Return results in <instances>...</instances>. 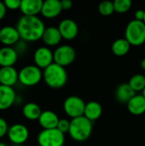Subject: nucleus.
<instances>
[{"label":"nucleus","mask_w":145,"mask_h":146,"mask_svg":"<svg viewBox=\"0 0 145 146\" xmlns=\"http://www.w3.org/2000/svg\"><path fill=\"white\" fill-rule=\"evenodd\" d=\"M6 12H7V9L3 4V2L0 1V21L3 19V17L6 15Z\"/></svg>","instance_id":"obj_34"},{"label":"nucleus","mask_w":145,"mask_h":146,"mask_svg":"<svg viewBox=\"0 0 145 146\" xmlns=\"http://www.w3.org/2000/svg\"><path fill=\"white\" fill-rule=\"evenodd\" d=\"M59 120L60 118L56 112L52 110H44L42 111L38 121L43 130H46L56 128Z\"/></svg>","instance_id":"obj_17"},{"label":"nucleus","mask_w":145,"mask_h":146,"mask_svg":"<svg viewBox=\"0 0 145 146\" xmlns=\"http://www.w3.org/2000/svg\"><path fill=\"white\" fill-rule=\"evenodd\" d=\"M0 146H8L4 142H0Z\"/></svg>","instance_id":"obj_37"},{"label":"nucleus","mask_w":145,"mask_h":146,"mask_svg":"<svg viewBox=\"0 0 145 146\" xmlns=\"http://www.w3.org/2000/svg\"><path fill=\"white\" fill-rule=\"evenodd\" d=\"M18 82V71L14 67L0 68V85L13 87Z\"/></svg>","instance_id":"obj_19"},{"label":"nucleus","mask_w":145,"mask_h":146,"mask_svg":"<svg viewBox=\"0 0 145 146\" xmlns=\"http://www.w3.org/2000/svg\"><path fill=\"white\" fill-rule=\"evenodd\" d=\"M7 136L12 145H22L29 138V130L25 125L16 123L9 127Z\"/></svg>","instance_id":"obj_9"},{"label":"nucleus","mask_w":145,"mask_h":146,"mask_svg":"<svg viewBox=\"0 0 145 146\" xmlns=\"http://www.w3.org/2000/svg\"><path fill=\"white\" fill-rule=\"evenodd\" d=\"M9 127L7 121L3 118L0 117V139L4 138L7 135Z\"/></svg>","instance_id":"obj_31"},{"label":"nucleus","mask_w":145,"mask_h":146,"mask_svg":"<svg viewBox=\"0 0 145 146\" xmlns=\"http://www.w3.org/2000/svg\"><path fill=\"white\" fill-rule=\"evenodd\" d=\"M131 48V44L127 42L126 38H118L112 44V51L117 56H126Z\"/></svg>","instance_id":"obj_24"},{"label":"nucleus","mask_w":145,"mask_h":146,"mask_svg":"<svg viewBox=\"0 0 145 146\" xmlns=\"http://www.w3.org/2000/svg\"><path fill=\"white\" fill-rule=\"evenodd\" d=\"M12 146H21V145H12Z\"/></svg>","instance_id":"obj_39"},{"label":"nucleus","mask_w":145,"mask_h":146,"mask_svg":"<svg viewBox=\"0 0 145 146\" xmlns=\"http://www.w3.org/2000/svg\"><path fill=\"white\" fill-rule=\"evenodd\" d=\"M16 102V93L13 87L0 85V110H9Z\"/></svg>","instance_id":"obj_14"},{"label":"nucleus","mask_w":145,"mask_h":146,"mask_svg":"<svg viewBox=\"0 0 145 146\" xmlns=\"http://www.w3.org/2000/svg\"><path fill=\"white\" fill-rule=\"evenodd\" d=\"M142 96H143V97L145 98V87H144V89L142 91Z\"/></svg>","instance_id":"obj_36"},{"label":"nucleus","mask_w":145,"mask_h":146,"mask_svg":"<svg viewBox=\"0 0 145 146\" xmlns=\"http://www.w3.org/2000/svg\"><path fill=\"white\" fill-rule=\"evenodd\" d=\"M58 31L65 40H73L79 34V26L75 21L70 18H66L61 21L58 27Z\"/></svg>","instance_id":"obj_11"},{"label":"nucleus","mask_w":145,"mask_h":146,"mask_svg":"<svg viewBox=\"0 0 145 146\" xmlns=\"http://www.w3.org/2000/svg\"><path fill=\"white\" fill-rule=\"evenodd\" d=\"M144 77H145V75H144Z\"/></svg>","instance_id":"obj_42"},{"label":"nucleus","mask_w":145,"mask_h":146,"mask_svg":"<svg viewBox=\"0 0 145 146\" xmlns=\"http://www.w3.org/2000/svg\"><path fill=\"white\" fill-rule=\"evenodd\" d=\"M93 131V124L84 116L72 119L68 134L70 138L76 142H85L90 139Z\"/></svg>","instance_id":"obj_3"},{"label":"nucleus","mask_w":145,"mask_h":146,"mask_svg":"<svg viewBox=\"0 0 145 146\" xmlns=\"http://www.w3.org/2000/svg\"><path fill=\"white\" fill-rule=\"evenodd\" d=\"M42 110L39 105L33 102L26 103L22 107V115L28 121H38Z\"/></svg>","instance_id":"obj_22"},{"label":"nucleus","mask_w":145,"mask_h":146,"mask_svg":"<svg viewBox=\"0 0 145 146\" xmlns=\"http://www.w3.org/2000/svg\"><path fill=\"white\" fill-rule=\"evenodd\" d=\"M43 80V71L35 65H26L18 72V82L26 87L38 85Z\"/></svg>","instance_id":"obj_5"},{"label":"nucleus","mask_w":145,"mask_h":146,"mask_svg":"<svg viewBox=\"0 0 145 146\" xmlns=\"http://www.w3.org/2000/svg\"><path fill=\"white\" fill-rule=\"evenodd\" d=\"M140 65H141L142 68L145 70V58L144 59H143V60L141 61V63H140Z\"/></svg>","instance_id":"obj_35"},{"label":"nucleus","mask_w":145,"mask_h":146,"mask_svg":"<svg viewBox=\"0 0 145 146\" xmlns=\"http://www.w3.org/2000/svg\"><path fill=\"white\" fill-rule=\"evenodd\" d=\"M0 29H1V27H0Z\"/></svg>","instance_id":"obj_41"},{"label":"nucleus","mask_w":145,"mask_h":146,"mask_svg":"<svg viewBox=\"0 0 145 146\" xmlns=\"http://www.w3.org/2000/svg\"><path fill=\"white\" fill-rule=\"evenodd\" d=\"M15 28L21 40L32 43L41 39L45 26L38 16L21 15L17 21Z\"/></svg>","instance_id":"obj_1"},{"label":"nucleus","mask_w":145,"mask_h":146,"mask_svg":"<svg viewBox=\"0 0 145 146\" xmlns=\"http://www.w3.org/2000/svg\"><path fill=\"white\" fill-rule=\"evenodd\" d=\"M125 38L131 45L138 46L145 42V24L144 21H131L125 32Z\"/></svg>","instance_id":"obj_4"},{"label":"nucleus","mask_w":145,"mask_h":146,"mask_svg":"<svg viewBox=\"0 0 145 146\" xmlns=\"http://www.w3.org/2000/svg\"><path fill=\"white\" fill-rule=\"evenodd\" d=\"M85 106V101L80 97L75 95L68 97L63 102V110L71 120L83 116Z\"/></svg>","instance_id":"obj_8"},{"label":"nucleus","mask_w":145,"mask_h":146,"mask_svg":"<svg viewBox=\"0 0 145 146\" xmlns=\"http://www.w3.org/2000/svg\"><path fill=\"white\" fill-rule=\"evenodd\" d=\"M34 65L41 70L46 68L54 62L53 51L47 46H40L37 48L33 53Z\"/></svg>","instance_id":"obj_10"},{"label":"nucleus","mask_w":145,"mask_h":146,"mask_svg":"<svg viewBox=\"0 0 145 146\" xmlns=\"http://www.w3.org/2000/svg\"><path fill=\"white\" fill-rule=\"evenodd\" d=\"M21 0H5L3 1V4L6 9L9 10H17L20 9Z\"/></svg>","instance_id":"obj_29"},{"label":"nucleus","mask_w":145,"mask_h":146,"mask_svg":"<svg viewBox=\"0 0 145 146\" xmlns=\"http://www.w3.org/2000/svg\"><path fill=\"white\" fill-rule=\"evenodd\" d=\"M103 114V107L97 101H90L85 103V110L83 116L85 117L90 121H94L98 120Z\"/></svg>","instance_id":"obj_20"},{"label":"nucleus","mask_w":145,"mask_h":146,"mask_svg":"<svg viewBox=\"0 0 145 146\" xmlns=\"http://www.w3.org/2000/svg\"><path fill=\"white\" fill-rule=\"evenodd\" d=\"M62 11L60 0L43 1L40 14L46 19H54L61 15Z\"/></svg>","instance_id":"obj_15"},{"label":"nucleus","mask_w":145,"mask_h":146,"mask_svg":"<svg viewBox=\"0 0 145 146\" xmlns=\"http://www.w3.org/2000/svg\"><path fill=\"white\" fill-rule=\"evenodd\" d=\"M68 72L65 68L56 63L50 64L43 70V80L51 89H61L68 82Z\"/></svg>","instance_id":"obj_2"},{"label":"nucleus","mask_w":145,"mask_h":146,"mask_svg":"<svg viewBox=\"0 0 145 146\" xmlns=\"http://www.w3.org/2000/svg\"><path fill=\"white\" fill-rule=\"evenodd\" d=\"M93 146H99V145H93Z\"/></svg>","instance_id":"obj_40"},{"label":"nucleus","mask_w":145,"mask_h":146,"mask_svg":"<svg viewBox=\"0 0 145 146\" xmlns=\"http://www.w3.org/2000/svg\"><path fill=\"white\" fill-rule=\"evenodd\" d=\"M60 2L62 10H68L73 7V2L71 0H62Z\"/></svg>","instance_id":"obj_32"},{"label":"nucleus","mask_w":145,"mask_h":146,"mask_svg":"<svg viewBox=\"0 0 145 146\" xmlns=\"http://www.w3.org/2000/svg\"><path fill=\"white\" fill-rule=\"evenodd\" d=\"M136 92L130 87L128 83L120 85L115 92L116 99L121 104H127L136 94Z\"/></svg>","instance_id":"obj_23"},{"label":"nucleus","mask_w":145,"mask_h":146,"mask_svg":"<svg viewBox=\"0 0 145 146\" xmlns=\"http://www.w3.org/2000/svg\"><path fill=\"white\" fill-rule=\"evenodd\" d=\"M144 114H145V113H144Z\"/></svg>","instance_id":"obj_43"},{"label":"nucleus","mask_w":145,"mask_h":146,"mask_svg":"<svg viewBox=\"0 0 145 146\" xmlns=\"http://www.w3.org/2000/svg\"><path fill=\"white\" fill-rule=\"evenodd\" d=\"M76 58L75 49L69 44L58 45L53 51L54 63L63 68L71 65Z\"/></svg>","instance_id":"obj_6"},{"label":"nucleus","mask_w":145,"mask_h":146,"mask_svg":"<svg viewBox=\"0 0 145 146\" xmlns=\"http://www.w3.org/2000/svg\"><path fill=\"white\" fill-rule=\"evenodd\" d=\"M114 9L115 12L122 14L127 12L132 7L131 0H115L113 2Z\"/></svg>","instance_id":"obj_26"},{"label":"nucleus","mask_w":145,"mask_h":146,"mask_svg":"<svg viewBox=\"0 0 145 146\" xmlns=\"http://www.w3.org/2000/svg\"><path fill=\"white\" fill-rule=\"evenodd\" d=\"M126 105L129 112L134 115H140L145 113V98L142 95H135Z\"/></svg>","instance_id":"obj_21"},{"label":"nucleus","mask_w":145,"mask_h":146,"mask_svg":"<svg viewBox=\"0 0 145 146\" xmlns=\"http://www.w3.org/2000/svg\"><path fill=\"white\" fill-rule=\"evenodd\" d=\"M37 142L39 146H63L65 134L56 128L42 130L37 137Z\"/></svg>","instance_id":"obj_7"},{"label":"nucleus","mask_w":145,"mask_h":146,"mask_svg":"<svg viewBox=\"0 0 145 146\" xmlns=\"http://www.w3.org/2000/svg\"><path fill=\"white\" fill-rule=\"evenodd\" d=\"M144 10H143V9L137 10L135 13V20L144 21Z\"/></svg>","instance_id":"obj_33"},{"label":"nucleus","mask_w":145,"mask_h":146,"mask_svg":"<svg viewBox=\"0 0 145 146\" xmlns=\"http://www.w3.org/2000/svg\"><path fill=\"white\" fill-rule=\"evenodd\" d=\"M42 41L47 47H57L62 40V38L58 31L57 27L50 26L45 27L44 31L43 33Z\"/></svg>","instance_id":"obj_13"},{"label":"nucleus","mask_w":145,"mask_h":146,"mask_svg":"<svg viewBox=\"0 0 145 146\" xmlns=\"http://www.w3.org/2000/svg\"><path fill=\"white\" fill-rule=\"evenodd\" d=\"M42 0H21L20 10L22 15L38 16L42 9Z\"/></svg>","instance_id":"obj_16"},{"label":"nucleus","mask_w":145,"mask_h":146,"mask_svg":"<svg viewBox=\"0 0 145 146\" xmlns=\"http://www.w3.org/2000/svg\"><path fill=\"white\" fill-rule=\"evenodd\" d=\"M26 44H27L26 42H25V41L20 39V40L13 46V48H14L15 50L16 51V53L18 54V56L23 55V54L26 52V50H27V45H26Z\"/></svg>","instance_id":"obj_30"},{"label":"nucleus","mask_w":145,"mask_h":146,"mask_svg":"<svg viewBox=\"0 0 145 146\" xmlns=\"http://www.w3.org/2000/svg\"><path fill=\"white\" fill-rule=\"evenodd\" d=\"M144 24H145V10H144Z\"/></svg>","instance_id":"obj_38"},{"label":"nucleus","mask_w":145,"mask_h":146,"mask_svg":"<svg viewBox=\"0 0 145 146\" xmlns=\"http://www.w3.org/2000/svg\"><path fill=\"white\" fill-rule=\"evenodd\" d=\"M18 54L13 47L3 46L0 48V67H14L18 60Z\"/></svg>","instance_id":"obj_18"},{"label":"nucleus","mask_w":145,"mask_h":146,"mask_svg":"<svg viewBox=\"0 0 145 146\" xmlns=\"http://www.w3.org/2000/svg\"><path fill=\"white\" fill-rule=\"evenodd\" d=\"M69 126H70V121L68 119H60L56 127V129H58L61 133H62L63 134L68 133L69 130Z\"/></svg>","instance_id":"obj_28"},{"label":"nucleus","mask_w":145,"mask_h":146,"mask_svg":"<svg viewBox=\"0 0 145 146\" xmlns=\"http://www.w3.org/2000/svg\"><path fill=\"white\" fill-rule=\"evenodd\" d=\"M21 39L15 27L4 26L0 29V43L3 46L13 47Z\"/></svg>","instance_id":"obj_12"},{"label":"nucleus","mask_w":145,"mask_h":146,"mask_svg":"<svg viewBox=\"0 0 145 146\" xmlns=\"http://www.w3.org/2000/svg\"><path fill=\"white\" fill-rule=\"evenodd\" d=\"M128 85L130 87L136 92H142L145 87V77L142 74H135L133 75L129 82Z\"/></svg>","instance_id":"obj_25"},{"label":"nucleus","mask_w":145,"mask_h":146,"mask_svg":"<svg viewBox=\"0 0 145 146\" xmlns=\"http://www.w3.org/2000/svg\"><path fill=\"white\" fill-rule=\"evenodd\" d=\"M98 11L103 16H109L114 12V4L111 1H103L98 5Z\"/></svg>","instance_id":"obj_27"}]
</instances>
